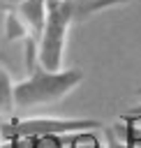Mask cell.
<instances>
[{
	"mask_svg": "<svg viewBox=\"0 0 141 148\" xmlns=\"http://www.w3.org/2000/svg\"><path fill=\"white\" fill-rule=\"evenodd\" d=\"M129 0H88L83 5H76L74 0H46V18L42 35L37 39V62L44 69L58 72L65 62V49H67V35L76 21L90 18L92 14L125 5Z\"/></svg>",
	"mask_w": 141,
	"mask_h": 148,
	"instance_id": "cell-1",
	"label": "cell"
},
{
	"mask_svg": "<svg viewBox=\"0 0 141 148\" xmlns=\"http://www.w3.org/2000/svg\"><path fill=\"white\" fill-rule=\"evenodd\" d=\"M25 74L28 76L23 81L14 83L16 113H25V111H35L39 106L55 104L83 83V72L81 69H67V67L51 72V69L35 65Z\"/></svg>",
	"mask_w": 141,
	"mask_h": 148,
	"instance_id": "cell-2",
	"label": "cell"
},
{
	"mask_svg": "<svg viewBox=\"0 0 141 148\" xmlns=\"http://www.w3.org/2000/svg\"><path fill=\"white\" fill-rule=\"evenodd\" d=\"M90 130H102L95 118H53V116H12L0 120V139H42V136H67L83 134Z\"/></svg>",
	"mask_w": 141,
	"mask_h": 148,
	"instance_id": "cell-3",
	"label": "cell"
},
{
	"mask_svg": "<svg viewBox=\"0 0 141 148\" xmlns=\"http://www.w3.org/2000/svg\"><path fill=\"white\" fill-rule=\"evenodd\" d=\"M7 12L21 23L23 32L32 42L39 39L42 28H44V18H46V0H23L16 7H9Z\"/></svg>",
	"mask_w": 141,
	"mask_h": 148,
	"instance_id": "cell-4",
	"label": "cell"
},
{
	"mask_svg": "<svg viewBox=\"0 0 141 148\" xmlns=\"http://www.w3.org/2000/svg\"><path fill=\"white\" fill-rule=\"evenodd\" d=\"M16 116V106H14V81L7 67H2L0 62V120Z\"/></svg>",
	"mask_w": 141,
	"mask_h": 148,
	"instance_id": "cell-5",
	"label": "cell"
},
{
	"mask_svg": "<svg viewBox=\"0 0 141 148\" xmlns=\"http://www.w3.org/2000/svg\"><path fill=\"white\" fill-rule=\"evenodd\" d=\"M104 134H106V146L104 148H127L125 139H120V132H116V127H106Z\"/></svg>",
	"mask_w": 141,
	"mask_h": 148,
	"instance_id": "cell-6",
	"label": "cell"
},
{
	"mask_svg": "<svg viewBox=\"0 0 141 148\" xmlns=\"http://www.w3.org/2000/svg\"><path fill=\"white\" fill-rule=\"evenodd\" d=\"M18 2H23V0H5V5H7V9H9V7H16Z\"/></svg>",
	"mask_w": 141,
	"mask_h": 148,
	"instance_id": "cell-7",
	"label": "cell"
},
{
	"mask_svg": "<svg viewBox=\"0 0 141 148\" xmlns=\"http://www.w3.org/2000/svg\"><path fill=\"white\" fill-rule=\"evenodd\" d=\"M129 113H134V116H141V104H136V106H132V109H129Z\"/></svg>",
	"mask_w": 141,
	"mask_h": 148,
	"instance_id": "cell-8",
	"label": "cell"
},
{
	"mask_svg": "<svg viewBox=\"0 0 141 148\" xmlns=\"http://www.w3.org/2000/svg\"><path fill=\"white\" fill-rule=\"evenodd\" d=\"M0 62H5V56H2V51H0Z\"/></svg>",
	"mask_w": 141,
	"mask_h": 148,
	"instance_id": "cell-9",
	"label": "cell"
},
{
	"mask_svg": "<svg viewBox=\"0 0 141 148\" xmlns=\"http://www.w3.org/2000/svg\"><path fill=\"white\" fill-rule=\"evenodd\" d=\"M136 95H139V97H141V86H139V88H136Z\"/></svg>",
	"mask_w": 141,
	"mask_h": 148,
	"instance_id": "cell-10",
	"label": "cell"
}]
</instances>
